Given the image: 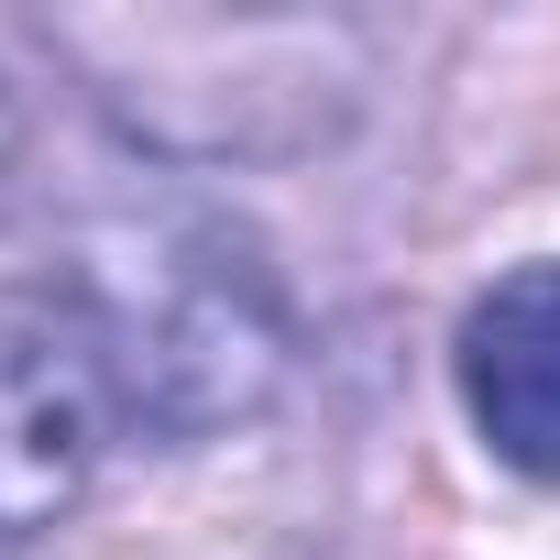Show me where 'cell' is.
<instances>
[{"instance_id": "obj_4", "label": "cell", "mask_w": 560, "mask_h": 560, "mask_svg": "<svg viewBox=\"0 0 560 560\" xmlns=\"http://www.w3.org/2000/svg\"><path fill=\"white\" fill-rule=\"evenodd\" d=\"M23 198V100H12V78H0V209Z\"/></svg>"}, {"instance_id": "obj_1", "label": "cell", "mask_w": 560, "mask_h": 560, "mask_svg": "<svg viewBox=\"0 0 560 560\" xmlns=\"http://www.w3.org/2000/svg\"><path fill=\"white\" fill-rule=\"evenodd\" d=\"M45 308L89 341L110 418L154 451L253 429L298 352V308H287V275L264 264V242L231 209L176 198V187L89 209L56 253Z\"/></svg>"}, {"instance_id": "obj_3", "label": "cell", "mask_w": 560, "mask_h": 560, "mask_svg": "<svg viewBox=\"0 0 560 560\" xmlns=\"http://www.w3.org/2000/svg\"><path fill=\"white\" fill-rule=\"evenodd\" d=\"M451 385L505 472L560 483V264H516L462 308Z\"/></svg>"}, {"instance_id": "obj_2", "label": "cell", "mask_w": 560, "mask_h": 560, "mask_svg": "<svg viewBox=\"0 0 560 560\" xmlns=\"http://www.w3.org/2000/svg\"><path fill=\"white\" fill-rule=\"evenodd\" d=\"M110 429L121 418H110L89 341L45 298H12L0 308V549H34L45 527L78 516Z\"/></svg>"}]
</instances>
